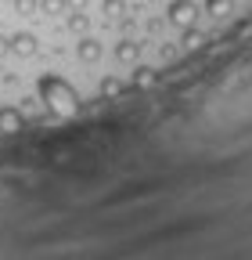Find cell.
I'll return each mask as SVG.
<instances>
[{
  "instance_id": "1",
  "label": "cell",
  "mask_w": 252,
  "mask_h": 260,
  "mask_svg": "<svg viewBox=\"0 0 252 260\" xmlns=\"http://www.w3.org/2000/svg\"><path fill=\"white\" fill-rule=\"evenodd\" d=\"M36 90H40V102H47V109H54L58 116H72L79 109V94L72 90V83L65 76L47 73V76H40Z\"/></svg>"
},
{
  "instance_id": "2",
  "label": "cell",
  "mask_w": 252,
  "mask_h": 260,
  "mask_svg": "<svg viewBox=\"0 0 252 260\" xmlns=\"http://www.w3.org/2000/svg\"><path fill=\"white\" fill-rule=\"evenodd\" d=\"M166 18H170V25L187 29V25H195V22H198V4H195V0H170Z\"/></svg>"
},
{
  "instance_id": "3",
  "label": "cell",
  "mask_w": 252,
  "mask_h": 260,
  "mask_svg": "<svg viewBox=\"0 0 252 260\" xmlns=\"http://www.w3.org/2000/svg\"><path fill=\"white\" fill-rule=\"evenodd\" d=\"M25 130V116L15 105H0V134H18Z\"/></svg>"
},
{
  "instance_id": "4",
  "label": "cell",
  "mask_w": 252,
  "mask_h": 260,
  "mask_svg": "<svg viewBox=\"0 0 252 260\" xmlns=\"http://www.w3.org/2000/svg\"><path fill=\"white\" fill-rule=\"evenodd\" d=\"M36 47H40V40L33 37V32H15L11 37V54H18V58H33Z\"/></svg>"
},
{
  "instance_id": "5",
  "label": "cell",
  "mask_w": 252,
  "mask_h": 260,
  "mask_svg": "<svg viewBox=\"0 0 252 260\" xmlns=\"http://www.w3.org/2000/svg\"><path fill=\"white\" fill-rule=\"evenodd\" d=\"M76 54H79V61H87V65H94L101 54H105V47H101V40H94V37H83L79 40V47H76Z\"/></svg>"
},
{
  "instance_id": "6",
  "label": "cell",
  "mask_w": 252,
  "mask_h": 260,
  "mask_svg": "<svg viewBox=\"0 0 252 260\" xmlns=\"http://www.w3.org/2000/svg\"><path fill=\"white\" fill-rule=\"evenodd\" d=\"M112 58H115V61H137V58H141V44H137V40H119V44L112 47Z\"/></svg>"
},
{
  "instance_id": "7",
  "label": "cell",
  "mask_w": 252,
  "mask_h": 260,
  "mask_svg": "<svg viewBox=\"0 0 252 260\" xmlns=\"http://www.w3.org/2000/svg\"><path fill=\"white\" fill-rule=\"evenodd\" d=\"M101 15H105L108 22H119V18L126 15V0H105V4H101Z\"/></svg>"
},
{
  "instance_id": "8",
  "label": "cell",
  "mask_w": 252,
  "mask_h": 260,
  "mask_svg": "<svg viewBox=\"0 0 252 260\" xmlns=\"http://www.w3.org/2000/svg\"><path fill=\"white\" fill-rule=\"evenodd\" d=\"M44 15H69V0H40Z\"/></svg>"
},
{
  "instance_id": "9",
  "label": "cell",
  "mask_w": 252,
  "mask_h": 260,
  "mask_svg": "<svg viewBox=\"0 0 252 260\" xmlns=\"http://www.w3.org/2000/svg\"><path fill=\"white\" fill-rule=\"evenodd\" d=\"M205 11L216 15V18H224V15H231V0H205Z\"/></svg>"
},
{
  "instance_id": "10",
  "label": "cell",
  "mask_w": 252,
  "mask_h": 260,
  "mask_svg": "<svg viewBox=\"0 0 252 260\" xmlns=\"http://www.w3.org/2000/svg\"><path fill=\"white\" fill-rule=\"evenodd\" d=\"M11 4H15L18 15H36L40 11V0H11Z\"/></svg>"
},
{
  "instance_id": "11",
  "label": "cell",
  "mask_w": 252,
  "mask_h": 260,
  "mask_svg": "<svg viewBox=\"0 0 252 260\" xmlns=\"http://www.w3.org/2000/svg\"><path fill=\"white\" fill-rule=\"evenodd\" d=\"M87 25H90V18H87L83 11H76V15H69V29H72V32H87Z\"/></svg>"
},
{
  "instance_id": "12",
  "label": "cell",
  "mask_w": 252,
  "mask_h": 260,
  "mask_svg": "<svg viewBox=\"0 0 252 260\" xmlns=\"http://www.w3.org/2000/svg\"><path fill=\"white\" fill-rule=\"evenodd\" d=\"M180 44H184V47H198V44H202V32H198L195 25H187V29H184V40H180Z\"/></svg>"
},
{
  "instance_id": "13",
  "label": "cell",
  "mask_w": 252,
  "mask_h": 260,
  "mask_svg": "<svg viewBox=\"0 0 252 260\" xmlns=\"http://www.w3.org/2000/svg\"><path fill=\"white\" fill-rule=\"evenodd\" d=\"M134 83L141 87V83H151V69H148V65H137V69H134Z\"/></svg>"
},
{
  "instance_id": "14",
  "label": "cell",
  "mask_w": 252,
  "mask_h": 260,
  "mask_svg": "<svg viewBox=\"0 0 252 260\" xmlns=\"http://www.w3.org/2000/svg\"><path fill=\"white\" fill-rule=\"evenodd\" d=\"M119 90H122V83H119V80H112V76H105V80H101V94H119Z\"/></svg>"
},
{
  "instance_id": "15",
  "label": "cell",
  "mask_w": 252,
  "mask_h": 260,
  "mask_svg": "<svg viewBox=\"0 0 252 260\" xmlns=\"http://www.w3.org/2000/svg\"><path fill=\"white\" fill-rule=\"evenodd\" d=\"M8 51H11V37H0V58H4Z\"/></svg>"
},
{
  "instance_id": "16",
  "label": "cell",
  "mask_w": 252,
  "mask_h": 260,
  "mask_svg": "<svg viewBox=\"0 0 252 260\" xmlns=\"http://www.w3.org/2000/svg\"><path fill=\"white\" fill-rule=\"evenodd\" d=\"M69 8H76V11H83V8H87V0H69Z\"/></svg>"
}]
</instances>
